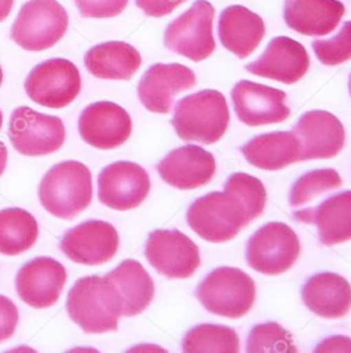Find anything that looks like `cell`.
Wrapping results in <instances>:
<instances>
[{
  "instance_id": "cell-1",
  "label": "cell",
  "mask_w": 351,
  "mask_h": 353,
  "mask_svg": "<svg viewBox=\"0 0 351 353\" xmlns=\"http://www.w3.org/2000/svg\"><path fill=\"white\" fill-rule=\"evenodd\" d=\"M66 310L70 319L86 334L118 330L123 302L109 276H83L67 294Z\"/></svg>"
},
{
  "instance_id": "cell-2",
  "label": "cell",
  "mask_w": 351,
  "mask_h": 353,
  "mask_svg": "<svg viewBox=\"0 0 351 353\" xmlns=\"http://www.w3.org/2000/svg\"><path fill=\"white\" fill-rule=\"evenodd\" d=\"M41 205L50 214L72 220L92 204L93 179L81 161H66L52 167L39 187Z\"/></svg>"
},
{
  "instance_id": "cell-3",
  "label": "cell",
  "mask_w": 351,
  "mask_h": 353,
  "mask_svg": "<svg viewBox=\"0 0 351 353\" xmlns=\"http://www.w3.org/2000/svg\"><path fill=\"white\" fill-rule=\"evenodd\" d=\"M230 123V112L222 93L202 90L177 102L172 125L187 142L213 145L218 142Z\"/></svg>"
},
{
  "instance_id": "cell-4",
  "label": "cell",
  "mask_w": 351,
  "mask_h": 353,
  "mask_svg": "<svg viewBox=\"0 0 351 353\" xmlns=\"http://www.w3.org/2000/svg\"><path fill=\"white\" fill-rule=\"evenodd\" d=\"M197 298L209 312L240 319L248 314L255 303V282L240 269L224 266L211 272L201 282Z\"/></svg>"
},
{
  "instance_id": "cell-5",
  "label": "cell",
  "mask_w": 351,
  "mask_h": 353,
  "mask_svg": "<svg viewBox=\"0 0 351 353\" xmlns=\"http://www.w3.org/2000/svg\"><path fill=\"white\" fill-rule=\"evenodd\" d=\"M67 26V12L57 0H30L14 21L11 39L25 50L41 52L56 46Z\"/></svg>"
},
{
  "instance_id": "cell-6",
  "label": "cell",
  "mask_w": 351,
  "mask_h": 353,
  "mask_svg": "<svg viewBox=\"0 0 351 353\" xmlns=\"http://www.w3.org/2000/svg\"><path fill=\"white\" fill-rule=\"evenodd\" d=\"M188 224L205 241H230L250 220L240 201L226 192H211L197 199L187 214Z\"/></svg>"
},
{
  "instance_id": "cell-7",
  "label": "cell",
  "mask_w": 351,
  "mask_h": 353,
  "mask_svg": "<svg viewBox=\"0 0 351 353\" xmlns=\"http://www.w3.org/2000/svg\"><path fill=\"white\" fill-rule=\"evenodd\" d=\"M214 15V7L209 1L197 0L168 26L164 36L165 47L195 63L206 60L215 50Z\"/></svg>"
},
{
  "instance_id": "cell-8",
  "label": "cell",
  "mask_w": 351,
  "mask_h": 353,
  "mask_svg": "<svg viewBox=\"0 0 351 353\" xmlns=\"http://www.w3.org/2000/svg\"><path fill=\"white\" fill-rule=\"evenodd\" d=\"M8 135L14 148L21 155L44 157L64 145L66 131L61 118L20 106L12 112Z\"/></svg>"
},
{
  "instance_id": "cell-9",
  "label": "cell",
  "mask_w": 351,
  "mask_h": 353,
  "mask_svg": "<svg viewBox=\"0 0 351 353\" xmlns=\"http://www.w3.org/2000/svg\"><path fill=\"white\" fill-rule=\"evenodd\" d=\"M300 241L295 230L283 223L262 226L247 243L246 257L251 269L266 275L288 272L300 256Z\"/></svg>"
},
{
  "instance_id": "cell-10",
  "label": "cell",
  "mask_w": 351,
  "mask_h": 353,
  "mask_svg": "<svg viewBox=\"0 0 351 353\" xmlns=\"http://www.w3.org/2000/svg\"><path fill=\"white\" fill-rule=\"evenodd\" d=\"M81 86L78 68L66 59H50L36 65L24 83L33 102L49 109L70 105L80 94Z\"/></svg>"
},
{
  "instance_id": "cell-11",
  "label": "cell",
  "mask_w": 351,
  "mask_h": 353,
  "mask_svg": "<svg viewBox=\"0 0 351 353\" xmlns=\"http://www.w3.org/2000/svg\"><path fill=\"white\" fill-rule=\"evenodd\" d=\"M145 257L158 273L171 279L192 276L201 265L200 249L178 230H155L145 243Z\"/></svg>"
},
{
  "instance_id": "cell-12",
  "label": "cell",
  "mask_w": 351,
  "mask_h": 353,
  "mask_svg": "<svg viewBox=\"0 0 351 353\" xmlns=\"http://www.w3.org/2000/svg\"><path fill=\"white\" fill-rule=\"evenodd\" d=\"M149 191L151 180L147 171L132 161H115L98 176L99 201L119 212L139 207Z\"/></svg>"
},
{
  "instance_id": "cell-13",
  "label": "cell",
  "mask_w": 351,
  "mask_h": 353,
  "mask_svg": "<svg viewBox=\"0 0 351 353\" xmlns=\"http://www.w3.org/2000/svg\"><path fill=\"white\" fill-rule=\"evenodd\" d=\"M60 248L65 256L76 263L99 266L115 257L119 234L111 224L90 220L67 230Z\"/></svg>"
},
{
  "instance_id": "cell-14",
  "label": "cell",
  "mask_w": 351,
  "mask_h": 353,
  "mask_svg": "<svg viewBox=\"0 0 351 353\" xmlns=\"http://www.w3.org/2000/svg\"><path fill=\"white\" fill-rule=\"evenodd\" d=\"M78 130L87 145L98 150H114L127 142L132 132V121L122 106L100 101L81 112Z\"/></svg>"
},
{
  "instance_id": "cell-15",
  "label": "cell",
  "mask_w": 351,
  "mask_h": 353,
  "mask_svg": "<svg viewBox=\"0 0 351 353\" xmlns=\"http://www.w3.org/2000/svg\"><path fill=\"white\" fill-rule=\"evenodd\" d=\"M231 98L240 122L251 128L280 123L290 115L286 105L287 94L262 83L240 81L231 92Z\"/></svg>"
},
{
  "instance_id": "cell-16",
  "label": "cell",
  "mask_w": 351,
  "mask_h": 353,
  "mask_svg": "<svg viewBox=\"0 0 351 353\" xmlns=\"http://www.w3.org/2000/svg\"><path fill=\"white\" fill-rule=\"evenodd\" d=\"M66 278V269L58 261L49 257L34 258L17 273V295L32 308H49L58 302Z\"/></svg>"
},
{
  "instance_id": "cell-17",
  "label": "cell",
  "mask_w": 351,
  "mask_h": 353,
  "mask_svg": "<svg viewBox=\"0 0 351 353\" xmlns=\"http://www.w3.org/2000/svg\"><path fill=\"white\" fill-rule=\"evenodd\" d=\"M192 69L181 64L152 65L138 86V94L147 110L168 114L176 96L195 86Z\"/></svg>"
},
{
  "instance_id": "cell-18",
  "label": "cell",
  "mask_w": 351,
  "mask_h": 353,
  "mask_svg": "<svg viewBox=\"0 0 351 353\" xmlns=\"http://www.w3.org/2000/svg\"><path fill=\"white\" fill-rule=\"evenodd\" d=\"M217 164L211 152L200 145L178 147L158 164L161 179L182 191L206 185L215 175Z\"/></svg>"
},
{
  "instance_id": "cell-19",
  "label": "cell",
  "mask_w": 351,
  "mask_h": 353,
  "mask_svg": "<svg viewBox=\"0 0 351 353\" xmlns=\"http://www.w3.org/2000/svg\"><path fill=\"white\" fill-rule=\"evenodd\" d=\"M300 141L303 161L330 159L345 145V129L330 112L315 110L305 112L293 130Z\"/></svg>"
},
{
  "instance_id": "cell-20",
  "label": "cell",
  "mask_w": 351,
  "mask_h": 353,
  "mask_svg": "<svg viewBox=\"0 0 351 353\" xmlns=\"http://www.w3.org/2000/svg\"><path fill=\"white\" fill-rule=\"evenodd\" d=\"M309 65V54L303 44L280 36L271 40L262 57L247 65L246 69L259 77L292 85L303 79Z\"/></svg>"
},
{
  "instance_id": "cell-21",
  "label": "cell",
  "mask_w": 351,
  "mask_h": 353,
  "mask_svg": "<svg viewBox=\"0 0 351 353\" xmlns=\"http://www.w3.org/2000/svg\"><path fill=\"white\" fill-rule=\"evenodd\" d=\"M293 217L319 229V241L333 246L351 240V191L337 193L316 208L295 212Z\"/></svg>"
},
{
  "instance_id": "cell-22",
  "label": "cell",
  "mask_w": 351,
  "mask_h": 353,
  "mask_svg": "<svg viewBox=\"0 0 351 353\" xmlns=\"http://www.w3.org/2000/svg\"><path fill=\"white\" fill-rule=\"evenodd\" d=\"M218 34L224 48L238 56L248 57L266 34L263 19L243 6H230L220 17Z\"/></svg>"
},
{
  "instance_id": "cell-23",
  "label": "cell",
  "mask_w": 351,
  "mask_h": 353,
  "mask_svg": "<svg viewBox=\"0 0 351 353\" xmlns=\"http://www.w3.org/2000/svg\"><path fill=\"white\" fill-rule=\"evenodd\" d=\"M303 301L321 318L339 319L351 310V285L338 274H316L304 285Z\"/></svg>"
},
{
  "instance_id": "cell-24",
  "label": "cell",
  "mask_w": 351,
  "mask_h": 353,
  "mask_svg": "<svg viewBox=\"0 0 351 353\" xmlns=\"http://www.w3.org/2000/svg\"><path fill=\"white\" fill-rule=\"evenodd\" d=\"M345 15L338 0H286L284 19L288 27L305 36L333 32Z\"/></svg>"
},
{
  "instance_id": "cell-25",
  "label": "cell",
  "mask_w": 351,
  "mask_h": 353,
  "mask_svg": "<svg viewBox=\"0 0 351 353\" xmlns=\"http://www.w3.org/2000/svg\"><path fill=\"white\" fill-rule=\"evenodd\" d=\"M246 161L256 168L279 171L303 161L301 145L295 132L263 134L242 147Z\"/></svg>"
},
{
  "instance_id": "cell-26",
  "label": "cell",
  "mask_w": 351,
  "mask_h": 353,
  "mask_svg": "<svg viewBox=\"0 0 351 353\" xmlns=\"http://www.w3.org/2000/svg\"><path fill=\"white\" fill-rule=\"evenodd\" d=\"M85 65L96 79L131 80L142 65V56L128 43L109 41L89 49Z\"/></svg>"
},
{
  "instance_id": "cell-27",
  "label": "cell",
  "mask_w": 351,
  "mask_h": 353,
  "mask_svg": "<svg viewBox=\"0 0 351 353\" xmlns=\"http://www.w3.org/2000/svg\"><path fill=\"white\" fill-rule=\"evenodd\" d=\"M107 276L120 294L123 302L122 316L140 315L152 303L155 285L140 262L126 259Z\"/></svg>"
},
{
  "instance_id": "cell-28",
  "label": "cell",
  "mask_w": 351,
  "mask_h": 353,
  "mask_svg": "<svg viewBox=\"0 0 351 353\" xmlns=\"http://www.w3.org/2000/svg\"><path fill=\"white\" fill-rule=\"evenodd\" d=\"M39 239V225L32 214L21 208L0 210V254L19 256L28 252Z\"/></svg>"
},
{
  "instance_id": "cell-29",
  "label": "cell",
  "mask_w": 351,
  "mask_h": 353,
  "mask_svg": "<svg viewBox=\"0 0 351 353\" xmlns=\"http://www.w3.org/2000/svg\"><path fill=\"white\" fill-rule=\"evenodd\" d=\"M184 352H240V337L226 325L201 324L192 328L182 340Z\"/></svg>"
},
{
  "instance_id": "cell-30",
  "label": "cell",
  "mask_w": 351,
  "mask_h": 353,
  "mask_svg": "<svg viewBox=\"0 0 351 353\" xmlns=\"http://www.w3.org/2000/svg\"><path fill=\"white\" fill-rule=\"evenodd\" d=\"M224 191L231 193L244 209L250 223L259 217L267 204V192L264 184L255 176L238 172L227 179Z\"/></svg>"
},
{
  "instance_id": "cell-31",
  "label": "cell",
  "mask_w": 351,
  "mask_h": 353,
  "mask_svg": "<svg viewBox=\"0 0 351 353\" xmlns=\"http://www.w3.org/2000/svg\"><path fill=\"white\" fill-rule=\"evenodd\" d=\"M342 185V179L334 170H316L300 177L290 188L289 203L292 207H300L310 203L323 193L337 190Z\"/></svg>"
},
{
  "instance_id": "cell-32",
  "label": "cell",
  "mask_w": 351,
  "mask_h": 353,
  "mask_svg": "<svg viewBox=\"0 0 351 353\" xmlns=\"http://www.w3.org/2000/svg\"><path fill=\"white\" fill-rule=\"evenodd\" d=\"M247 352H297L293 339L277 323L255 325L247 340Z\"/></svg>"
},
{
  "instance_id": "cell-33",
  "label": "cell",
  "mask_w": 351,
  "mask_h": 353,
  "mask_svg": "<svg viewBox=\"0 0 351 353\" xmlns=\"http://www.w3.org/2000/svg\"><path fill=\"white\" fill-rule=\"evenodd\" d=\"M313 50L322 64H343L351 60V21H346L341 31L329 40H315Z\"/></svg>"
},
{
  "instance_id": "cell-34",
  "label": "cell",
  "mask_w": 351,
  "mask_h": 353,
  "mask_svg": "<svg viewBox=\"0 0 351 353\" xmlns=\"http://www.w3.org/2000/svg\"><path fill=\"white\" fill-rule=\"evenodd\" d=\"M80 14L83 17L106 19L120 15L126 7L128 0H74Z\"/></svg>"
},
{
  "instance_id": "cell-35",
  "label": "cell",
  "mask_w": 351,
  "mask_h": 353,
  "mask_svg": "<svg viewBox=\"0 0 351 353\" xmlns=\"http://www.w3.org/2000/svg\"><path fill=\"white\" fill-rule=\"evenodd\" d=\"M19 324V311L15 303L0 295V343L8 340L15 334Z\"/></svg>"
},
{
  "instance_id": "cell-36",
  "label": "cell",
  "mask_w": 351,
  "mask_h": 353,
  "mask_svg": "<svg viewBox=\"0 0 351 353\" xmlns=\"http://www.w3.org/2000/svg\"><path fill=\"white\" fill-rule=\"evenodd\" d=\"M185 1L187 0H135V4L148 17H162L172 14Z\"/></svg>"
},
{
  "instance_id": "cell-37",
  "label": "cell",
  "mask_w": 351,
  "mask_h": 353,
  "mask_svg": "<svg viewBox=\"0 0 351 353\" xmlns=\"http://www.w3.org/2000/svg\"><path fill=\"white\" fill-rule=\"evenodd\" d=\"M315 352H351V339L333 336L323 340Z\"/></svg>"
},
{
  "instance_id": "cell-38",
  "label": "cell",
  "mask_w": 351,
  "mask_h": 353,
  "mask_svg": "<svg viewBox=\"0 0 351 353\" xmlns=\"http://www.w3.org/2000/svg\"><path fill=\"white\" fill-rule=\"evenodd\" d=\"M14 7V0H0V21L6 20Z\"/></svg>"
},
{
  "instance_id": "cell-39",
  "label": "cell",
  "mask_w": 351,
  "mask_h": 353,
  "mask_svg": "<svg viewBox=\"0 0 351 353\" xmlns=\"http://www.w3.org/2000/svg\"><path fill=\"white\" fill-rule=\"evenodd\" d=\"M7 161H8V151H7V147L0 142V176L3 175V172L6 171V167H7Z\"/></svg>"
},
{
  "instance_id": "cell-40",
  "label": "cell",
  "mask_w": 351,
  "mask_h": 353,
  "mask_svg": "<svg viewBox=\"0 0 351 353\" xmlns=\"http://www.w3.org/2000/svg\"><path fill=\"white\" fill-rule=\"evenodd\" d=\"M1 126H3V112L0 110V130H1Z\"/></svg>"
},
{
  "instance_id": "cell-41",
  "label": "cell",
  "mask_w": 351,
  "mask_h": 353,
  "mask_svg": "<svg viewBox=\"0 0 351 353\" xmlns=\"http://www.w3.org/2000/svg\"><path fill=\"white\" fill-rule=\"evenodd\" d=\"M1 82H3V69L0 66V86H1Z\"/></svg>"
},
{
  "instance_id": "cell-42",
  "label": "cell",
  "mask_w": 351,
  "mask_h": 353,
  "mask_svg": "<svg viewBox=\"0 0 351 353\" xmlns=\"http://www.w3.org/2000/svg\"><path fill=\"white\" fill-rule=\"evenodd\" d=\"M349 89H350V94H351V76H350V81H349Z\"/></svg>"
}]
</instances>
